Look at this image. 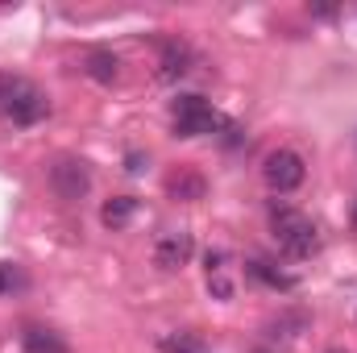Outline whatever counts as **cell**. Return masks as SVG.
<instances>
[{
	"label": "cell",
	"instance_id": "4",
	"mask_svg": "<svg viewBox=\"0 0 357 353\" xmlns=\"http://www.w3.org/2000/svg\"><path fill=\"white\" fill-rule=\"evenodd\" d=\"M262 175H266L270 191H295L303 183V175H307V167H303V158L295 150H274L262 163Z\"/></svg>",
	"mask_w": 357,
	"mask_h": 353
},
{
	"label": "cell",
	"instance_id": "17",
	"mask_svg": "<svg viewBox=\"0 0 357 353\" xmlns=\"http://www.w3.org/2000/svg\"><path fill=\"white\" fill-rule=\"evenodd\" d=\"M8 84H13V80H8V75H0V104H4V96H8Z\"/></svg>",
	"mask_w": 357,
	"mask_h": 353
},
{
	"label": "cell",
	"instance_id": "13",
	"mask_svg": "<svg viewBox=\"0 0 357 353\" xmlns=\"http://www.w3.org/2000/svg\"><path fill=\"white\" fill-rule=\"evenodd\" d=\"M158 350L162 353H208V341L195 337V333H171V337L158 341Z\"/></svg>",
	"mask_w": 357,
	"mask_h": 353
},
{
	"label": "cell",
	"instance_id": "9",
	"mask_svg": "<svg viewBox=\"0 0 357 353\" xmlns=\"http://www.w3.org/2000/svg\"><path fill=\"white\" fill-rule=\"evenodd\" d=\"M245 274L250 278H258V283H266V287H274V291H295V274H282L278 266H270V262H262V258H250L245 262Z\"/></svg>",
	"mask_w": 357,
	"mask_h": 353
},
{
	"label": "cell",
	"instance_id": "7",
	"mask_svg": "<svg viewBox=\"0 0 357 353\" xmlns=\"http://www.w3.org/2000/svg\"><path fill=\"white\" fill-rule=\"evenodd\" d=\"M191 63H195V54H191V46H187V42H178V38L162 42V59H158V80L175 84V80H183V75L191 71Z\"/></svg>",
	"mask_w": 357,
	"mask_h": 353
},
{
	"label": "cell",
	"instance_id": "1",
	"mask_svg": "<svg viewBox=\"0 0 357 353\" xmlns=\"http://www.w3.org/2000/svg\"><path fill=\"white\" fill-rule=\"evenodd\" d=\"M270 233H274L278 250L291 254V258H312L320 250V233H316L312 216H303L291 204H274L270 208Z\"/></svg>",
	"mask_w": 357,
	"mask_h": 353
},
{
	"label": "cell",
	"instance_id": "14",
	"mask_svg": "<svg viewBox=\"0 0 357 353\" xmlns=\"http://www.w3.org/2000/svg\"><path fill=\"white\" fill-rule=\"evenodd\" d=\"M17 287H25V274L13 262H0V291L8 295V291H17Z\"/></svg>",
	"mask_w": 357,
	"mask_h": 353
},
{
	"label": "cell",
	"instance_id": "5",
	"mask_svg": "<svg viewBox=\"0 0 357 353\" xmlns=\"http://www.w3.org/2000/svg\"><path fill=\"white\" fill-rule=\"evenodd\" d=\"M50 187L59 191V200H84L88 187H91L88 163H79V158H59V163L50 167Z\"/></svg>",
	"mask_w": 357,
	"mask_h": 353
},
{
	"label": "cell",
	"instance_id": "2",
	"mask_svg": "<svg viewBox=\"0 0 357 353\" xmlns=\"http://www.w3.org/2000/svg\"><path fill=\"white\" fill-rule=\"evenodd\" d=\"M171 121H175V137H204V133L229 129V121L204 96H178L171 104Z\"/></svg>",
	"mask_w": 357,
	"mask_h": 353
},
{
	"label": "cell",
	"instance_id": "18",
	"mask_svg": "<svg viewBox=\"0 0 357 353\" xmlns=\"http://www.w3.org/2000/svg\"><path fill=\"white\" fill-rule=\"evenodd\" d=\"M354 229H357V204H354Z\"/></svg>",
	"mask_w": 357,
	"mask_h": 353
},
{
	"label": "cell",
	"instance_id": "19",
	"mask_svg": "<svg viewBox=\"0 0 357 353\" xmlns=\"http://www.w3.org/2000/svg\"><path fill=\"white\" fill-rule=\"evenodd\" d=\"M328 353H345V350H328Z\"/></svg>",
	"mask_w": 357,
	"mask_h": 353
},
{
	"label": "cell",
	"instance_id": "10",
	"mask_svg": "<svg viewBox=\"0 0 357 353\" xmlns=\"http://www.w3.org/2000/svg\"><path fill=\"white\" fill-rule=\"evenodd\" d=\"M133 212H137V200H133V195H112V200L100 208V225H104V229H125V225L133 220Z\"/></svg>",
	"mask_w": 357,
	"mask_h": 353
},
{
	"label": "cell",
	"instance_id": "15",
	"mask_svg": "<svg viewBox=\"0 0 357 353\" xmlns=\"http://www.w3.org/2000/svg\"><path fill=\"white\" fill-rule=\"evenodd\" d=\"M208 287H212V295H216V299H229V295H233V283H229L220 270H208Z\"/></svg>",
	"mask_w": 357,
	"mask_h": 353
},
{
	"label": "cell",
	"instance_id": "8",
	"mask_svg": "<svg viewBox=\"0 0 357 353\" xmlns=\"http://www.w3.org/2000/svg\"><path fill=\"white\" fill-rule=\"evenodd\" d=\"M21 345H25V353H67V341L46 324H29L21 333Z\"/></svg>",
	"mask_w": 357,
	"mask_h": 353
},
{
	"label": "cell",
	"instance_id": "12",
	"mask_svg": "<svg viewBox=\"0 0 357 353\" xmlns=\"http://www.w3.org/2000/svg\"><path fill=\"white\" fill-rule=\"evenodd\" d=\"M167 191L175 195V200H204V179L195 175V171H178V175L167 179Z\"/></svg>",
	"mask_w": 357,
	"mask_h": 353
},
{
	"label": "cell",
	"instance_id": "11",
	"mask_svg": "<svg viewBox=\"0 0 357 353\" xmlns=\"http://www.w3.org/2000/svg\"><path fill=\"white\" fill-rule=\"evenodd\" d=\"M84 71H88L96 84H112V80L121 75V59H116L112 50H88V59H84Z\"/></svg>",
	"mask_w": 357,
	"mask_h": 353
},
{
	"label": "cell",
	"instance_id": "6",
	"mask_svg": "<svg viewBox=\"0 0 357 353\" xmlns=\"http://www.w3.org/2000/svg\"><path fill=\"white\" fill-rule=\"evenodd\" d=\"M191 254H195V241H191V233H183V229L162 233L158 246H154V262H158V270H178V266L191 262Z\"/></svg>",
	"mask_w": 357,
	"mask_h": 353
},
{
	"label": "cell",
	"instance_id": "16",
	"mask_svg": "<svg viewBox=\"0 0 357 353\" xmlns=\"http://www.w3.org/2000/svg\"><path fill=\"white\" fill-rule=\"evenodd\" d=\"M125 163H129V167H125V171H129V175H137V171H142V163H146V158H142V154H129V158H125Z\"/></svg>",
	"mask_w": 357,
	"mask_h": 353
},
{
	"label": "cell",
	"instance_id": "3",
	"mask_svg": "<svg viewBox=\"0 0 357 353\" xmlns=\"http://www.w3.org/2000/svg\"><path fill=\"white\" fill-rule=\"evenodd\" d=\"M0 112H4L13 125L29 129V125H38V121L50 112V96H46L42 88H33L29 80H13V84H8V96H4V104H0Z\"/></svg>",
	"mask_w": 357,
	"mask_h": 353
}]
</instances>
